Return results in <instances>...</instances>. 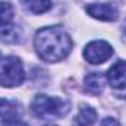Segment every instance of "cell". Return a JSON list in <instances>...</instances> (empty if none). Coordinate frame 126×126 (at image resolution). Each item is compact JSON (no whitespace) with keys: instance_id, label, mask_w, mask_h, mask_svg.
Segmentation results:
<instances>
[{"instance_id":"7","label":"cell","mask_w":126,"mask_h":126,"mask_svg":"<svg viewBox=\"0 0 126 126\" xmlns=\"http://www.w3.org/2000/svg\"><path fill=\"white\" fill-rule=\"evenodd\" d=\"M21 110H19V104L6 98H0V120L4 123L10 119L19 117Z\"/></svg>"},{"instance_id":"10","label":"cell","mask_w":126,"mask_h":126,"mask_svg":"<svg viewBox=\"0 0 126 126\" xmlns=\"http://www.w3.org/2000/svg\"><path fill=\"white\" fill-rule=\"evenodd\" d=\"M85 88L91 94H101L104 90V78L101 73H90L85 78Z\"/></svg>"},{"instance_id":"8","label":"cell","mask_w":126,"mask_h":126,"mask_svg":"<svg viewBox=\"0 0 126 126\" xmlns=\"http://www.w3.org/2000/svg\"><path fill=\"white\" fill-rule=\"evenodd\" d=\"M97 120V111L91 106L82 104L79 107V111L75 117V123L76 126H93Z\"/></svg>"},{"instance_id":"5","label":"cell","mask_w":126,"mask_h":126,"mask_svg":"<svg viewBox=\"0 0 126 126\" xmlns=\"http://www.w3.org/2000/svg\"><path fill=\"white\" fill-rule=\"evenodd\" d=\"M87 13L98 21H107V22H113L119 16L116 6L111 3H91L87 6Z\"/></svg>"},{"instance_id":"2","label":"cell","mask_w":126,"mask_h":126,"mask_svg":"<svg viewBox=\"0 0 126 126\" xmlns=\"http://www.w3.org/2000/svg\"><path fill=\"white\" fill-rule=\"evenodd\" d=\"M31 111L37 117H59L69 111V103L57 97L38 94L31 103Z\"/></svg>"},{"instance_id":"6","label":"cell","mask_w":126,"mask_h":126,"mask_svg":"<svg viewBox=\"0 0 126 126\" xmlns=\"http://www.w3.org/2000/svg\"><path fill=\"white\" fill-rule=\"evenodd\" d=\"M107 81L111 88L114 90H122L126 87V62L125 60H117L109 72H107Z\"/></svg>"},{"instance_id":"16","label":"cell","mask_w":126,"mask_h":126,"mask_svg":"<svg viewBox=\"0 0 126 126\" xmlns=\"http://www.w3.org/2000/svg\"><path fill=\"white\" fill-rule=\"evenodd\" d=\"M47 126H50V125H47Z\"/></svg>"},{"instance_id":"1","label":"cell","mask_w":126,"mask_h":126,"mask_svg":"<svg viewBox=\"0 0 126 126\" xmlns=\"http://www.w3.org/2000/svg\"><path fill=\"white\" fill-rule=\"evenodd\" d=\"M34 46L44 62L56 63L69 56L73 43L62 27H46L37 31Z\"/></svg>"},{"instance_id":"4","label":"cell","mask_w":126,"mask_h":126,"mask_svg":"<svg viewBox=\"0 0 126 126\" xmlns=\"http://www.w3.org/2000/svg\"><path fill=\"white\" fill-rule=\"evenodd\" d=\"M113 54V47L106 41H91L84 48V57L91 64H101L109 60Z\"/></svg>"},{"instance_id":"12","label":"cell","mask_w":126,"mask_h":126,"mask_svg":"<svg viewBox=\"0 0 126 126\" xmlns=\"http://www.w3.org/2000/svg\"><path fill=\"white\" fill-rule=\"evenodd\" d=\"M13 21V7L12 4L6 1H0V32L9 25H12Z\"/></svg>"},{"instance_id":"14","label":"cell","mask_w":126,"mask_h":126,"mask_svg":"<svg viewBox=\"0 0 126 126\" xmlns=\"http://www.w3.org/2000/svg\"><path fill=\"white\" fill-rule=\"evenodd\" d=\"M100 126H120V125H119V122H117L116 119H113V117H106V119L101 122Z\"/></svg>"},{"instance_id":"13","label":"cell","mask_w":126,"mask_h":126,"mask_svg":"<svg viewBox=\"0 0 126 126\" xmlns=\"http://www.w3.org/2000/svg\"><path fill=\"white\" fill-rule=\"evenodd\" d=\"M3 126H28L22 119H19V117H15V119H10V120H7V122H4Z\"/></svg>"},{"instance_id":"3","label":"cell","mask_w":126,"mask_h":126,"mask_svg":"<svg viewBox=\"0 0 126 126\" xmlns=\"http://www.w3.org/2000/svg\"><path fill=\"white\" fill-rule=\"evenodd\" d=\"M25 79V72L21 59L7 56L0 60V85L4 88L19 87Z\"/></svg>"},{"instance_id":"11","label":"cell","mask_w":126,"mask_h":126,"mask_svg":"<svg viewBox=\"0 0 126 126\" xmlns=\"http://www.w3.org/2000/svg\"><path fill=\"white\" fill-rule=\"evenodd\" d=\"M22 38V31L18 25H9L7 28H4L3 31L0 32V40L3 43H9V44H15L19 43Z\"/></svg>"},{"instance_id":"9","label":"cell","mask_w":126,"mask_h":126,"mask_svg":"<svg viewBox=\"0 0 126 126\" xmlns=\"http://www.w3.org/2000/svg\"><path fill=\"white\" fill-rule=\"evenodd\" d=\"M22 7L34 15L44 13L51 9V0H21Z\"/></svg>"},{"instance_id":"15","label":"cell","mask_w":126,"mask_h":126,"mask_svg":"<svg viewBox=\"0 0 126 126\" xmlns=\"http://www.w3.org/2000/svg\"><path fill=\"white\" fill-rule=\"evenodd\" d=\"M122 40H123V43H126V21H125V24L122 25Z\"/></svg>"}]
</instances>
